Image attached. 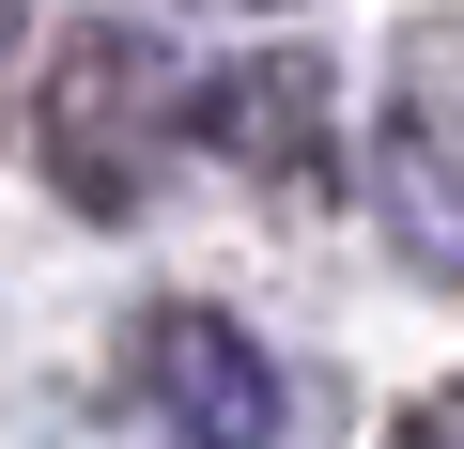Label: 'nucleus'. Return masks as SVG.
Here are the masks:
<instances>
[{"mask_svg":"<svg viewBox=\"0 0 464 449\" xmlns=\"http://www.w3.org/2000/svg\"><path fill=\"white\" fill-rule=\"evenodd\" d=\"M170 140H186V78H170L155 32H78L47 63V93H32V155H47V186L78 217H140Z\"/></svg>","mask_w":464,"mask_h":449,"instance_id":"f257e3e1","label":"nucleus"},{"mask_svg":"<svg viewBox=\"0 0 464 449\" xmlns=\"http://www.w3.org/2000/svg\"><path fill=\"white\" fill-rule=\"evenodd\" d=\"M186 140H217L232 171H264V186H325V63H310V47L217 63V78L186 93Z\"/></svg>","mask_w":464,"mask_h":449,"instance_id":"20e7f679","label":"nucleus"},{"mask_svg":"<svg viewBox=\"0 0 464 449\" xmlns=\"http://www.w3.org/2000/svg\"><path fill=\"white\" fill-rule=\"evenodd\" d=\"M387 449H464V387H418V403H402V434H387Z\"/></svg>","mask_w":464,"mask_h":449,"instance_id":"39448f33","label":"nucleus"},{"mask_svg":"<svg viewBox=\"0 0 464 449\" xmlns=\"http://www.w3.org/2000/svg\"><path fill=\"white\" fill-rule=\"evenodd\" d=\"M140 403H155V434H170V449H279V434H295L279 356L232 326V310H201V295L140 310Z\"/></svg>","mask_w":464,"mask_h":449,"instance_id":"f03ea898","label":"nucleus"},{"mask_svg":"<svg viewBox=\"0 0 464 449\" xmlns=\"http://www.w3.org/2000/svg\"><path fill=\"white\" fill-rule=\"evenodd\" d=\"M16 47H32V0H0V78H16Z\"/></svg>","mask_w":464,"mask_h":449,"instance_id":"423d86ee","label":"nucleus"},{"mask_svg":"<svg viewBox=\"0 0 464 449\" xmlns=\"http://www.w3.org/2000/svg\"><path fill=\"white\" fill-rule=\"evenodd\" d=\"M372 171H387V233H402L433 279H464V32H418V47H402Z\"/></svg>","mask_w":464,"mask_h":449,"instance_id":"7ed1b4c3","label":"nucleus"}]
</instances>
